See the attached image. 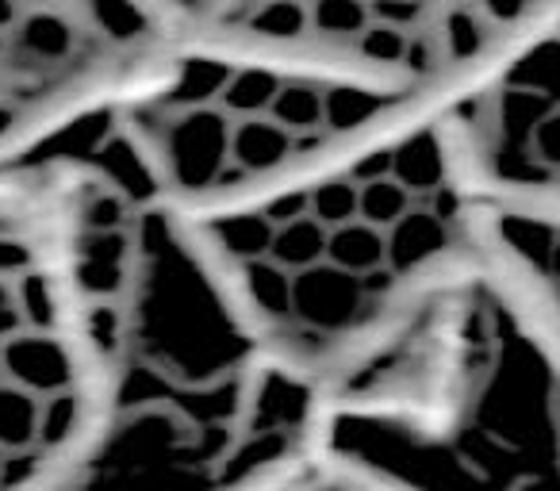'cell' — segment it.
I'll use <instances>...</instances> for the list:
<instances>
[{
	"label": "cell",
	"instance_id": "8992f818",
	"mask_svg": "<svg viewBox=\"0 0 560 491\" xmlns=\"http://www.w3.org/2000/svg\"><path fill=\"white\" fill-rule=\"evenodd\" d=\"M491 292L560 399V157L491 188Z\"/></svg>",
	"mask_w": 560,
	"mask_h": 491
},
{
	"label": "cell",
	"instance_id": "6da1fadb",
	"mask_svg": "<svg viewBox=\"0 0 560 491\" xmlns=\"http://www.w3.org/2000/svg\"><path fill=\"white\" fill-rule=\"evenodd\" d=\"M491 180L468 101L396 127L292 188L165 226L238 365L307 434H445L503 319Z\"/></svg>",
	"mask_w": 560,
	"mask_h": 491
},
{
	"label": "cell",
	"instance_id": "3957f363",
	"mask_svg": "<svg viewBox=\"0 0 560 491\" xmlns=\"http://www.w3.org/2000/svg\"><path fill=\"white\" fill-rule=\"evenodd\" d=\"M434 108L445 104L399 101L173 35L154 78L101 127L127 154L142 208L165 226H188L300 185Z\"/></svg>",
	"mask_w": 560,
	"mask_h": 491
},
{
	"label": "cell",
	"instance_id": "52a82bcc",
	"mask_svg": "<svg viewBox=\"0 0 560 491\" xmlns=\"http://www.w3.org/2000/svg\"><path fill=\"white\" fill-rule=\"evenodd\" d=\"M185 491H434L376 465L330 434H296L238 449Z\"/></svg>",
	"mask_w": 560,
	"mask_h": 491
},
{
	"label": "cell",
	"instance_id": "ba28073f",
	"mask_svg": "<svg viewBox=\"0 0 560 491\" xmlns=\"http://www.w3.org/2000/svg\"><path fill=\"white\" fill-rule=\"evenodd\" d=\"M552 404H557V442H560V399L552 396Z\"/></svg>",
	"mask_w": 560,
	"mask_h": 491
},
{
	"label": "cell",
	"instance_id": "7a4b0ae2",
	"mask_svg": "<svg viewBox=\"0 0 560 491\" xmlns=\"http://www.w3.org/2000/svg\"><path fill=\"white\" fill-rule=\"evenodd\" d=\"M66 142L0 135V491H81L127 411L147 208Z\"/></svg>",
	"mask_w": 560,
	"mask_h": 491
},
{
	"label": "cell",
	"instance_id": "277c9868",
	"mask_svg": "<svg viewBox=\"0 0 560 491\" xmlns=\"http://www.w3.org/2000/svg\"><path fill=\"white\" fill-rule=\"evenodd\" d=\"M557 4L483 0H170L180 43L304 66L415 104H457L518 62Z\"/></svg>",
	"mask_w": 560,
	"mask_h": 491
},
{
	"label": "cell",
	"instance_id": "5b68a950",
	"mask_svg": "<svg viewBox=\"0 0 560 491\" xmlns=\"http://www.w3.org/2000/svg\"><path fill=\"white\" fill-rule=\"evenodd\" d=\"M170 50V0H0L4 135L108 116Z\"/></svg>",
	"mask_w": 560,
	"mask_h": 491
}]
</instances>
